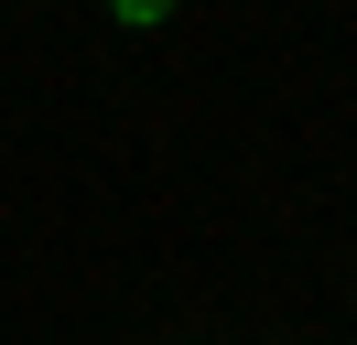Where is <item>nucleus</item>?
Here are the masks:
<instances>
[{
	"instance_id": "obj_1",
	"label": "nucleus",
	"mask_w": 357,
	"mask_h": 345,
	"mask_svg": "<svg viewBox=\"0 0 357 345\" xmlns=\"http://www.w3.org/2000/svg\"><path fill=\"white\" fill-rule=\"evenodd\" d=\"M109 11H119V22H130V33H152V22H162V11H174V0H109Z\"/></svg>"
}]
</instances>
